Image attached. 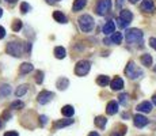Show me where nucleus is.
<instances>
[{"label":"nucleus","instance_id":"cd10ccee","mask_svg":"<svg viewBox=\"0 0 156 136\" xmlns=\"http://www.w3.org/2000/svg\"><path fill=\"white\" fill-rule=\"evenodd\" d=\"M27 89H29L27 84H22V86H19L16 90H15V95H16V97H22V95H25L26 93H27Z\"/></svg>","mask_w":156,"mask_h":136},{"label":"nucleus","instance_id":"20e7f679","mask_svg":"<svg viewBox=\"0 0 156 136\" xmlns=\"http://www.w3.org/2000/svg\"><path fill=\"white\" fill-rule=\"evenodd\" d=\"M90 69H91V63L88 60H80L75 65V74L77 76H84V75H87L90 72Z\"/></svg>","mask_w":156,"mask_h":136},{"label":"nucleus","instance_id":"423d86ee","mask_svg":"<svg viewBox=\"0 0 156 136\" xmlns=\"http://www.w3.org/2000/svg\"><path fill=\"white\" fill-rule=\"evenodd\" d=\"M112 8V0H98L97 7H95V11H97L98 15H105L107 14Z\"/></svg>","mask_w":156,"mask_h":136},{"label":"nucleus","instance_id":"6e6552de","mask_svg":"<svg viewBox=\"0 0 156 136\" xmlns=\"http://www.w3.org/2000/svg\"><path fill=\"white\" fill-rule=\"evenodd\" d=\"M133 123L137 128H144V127L148 124V119H147L145 116H143V114H136V116L133 117Z\"/></svg>","mask_w":156,"mask_h":136},{"label":"nucleus","instance_id":"a19ab883","mask_svg":"<svg viewBox=\"0 0 156 136\" xmlns=\"http://www.w3.org/2000/svg\"><path fill=\"white\" fill-rule=\"evenodd\" d=\"M88 136H99V134H97V132H91Z\"/></svg>","mask_w":156,"mask_h":136},{"label":"nucleus","instance_id":"6ab92c4d","mask_svg":"<svg viewBox=\"0 0 156 136\" xmlns=\"http://www.w3.org/2000/svg\"><path fill=\"white\" fill-rule=\"evenodd\" d=\"M11 94V86L10 84H2L0 86V98H5Z\"/></svg>","mask_w":156,"mask_h":136},{"label":"nucleus","instance_id":"39448f33","mask_svg":"<svg viewBox=\"0 0 156 136\" xmlns=\"http://www.w3.org/2000/svg\"><path fill=\"white\" fill-rule=\"evenodd\" d=\"M125 38L129 44H136L137 41H141L143 38V31L139 29H129L126 30V34H125Z\"/></svg>","mask_w":156,"mask_h":136},{"label":"nucleus","instance_id":"4c0bfd02","mask_svg":"<svg viewBox=\"0 0 156 136\" xmlns=\"http://www.w3.org/2000/svg\"><path fill=\"white\" fill-rule=\"evenodd\" d=\"M118 22H119V23H118V26H119V27H126V26H128V23H125L124 20H121L119 18H118Z\"/></svg>","mask_w":156,"mask_h":136},{"label":"nucleus","instance_id":"e433bc0d","mask_svg":"<svg viewBox=\"0 0 156 136\" xmlns=\"http://www.w3.org/2000/svg\"><path fill=\"white\" fill-rule=\"evenodd\" d=\"M4 136H19V135H18V132H15V131H8L4 134Z\"/></svg>","mask_w":156,"mask_h":136},{"label":"nucleus","instance_id":"c85d7f7f","mask_svg":"<svg viewBox=\"0 0 156 136\" xmlns=\"http://www.w3.org/2000/svg\"><path fill=\"white\" fill-rule=\"evenodd\" d=\"M22 20H19V19H16V20H14V23H12V30L14 31H19L20 29H22Z\"/></svg>","mask_w":156,"mask_h":136},{"label":"nucleus","instance_id":"a211bd4d","mask_svg":"<svg viewBox=\"0 0 156 136\" xmlns=\"http://www.w3.org/2000/svg\"><path fill=\"white\" fill-rule=\"evenodd\" d=\"M94 123H95V125H97L98 128L105 129V127H106V124H107V119L106 117H103V116H98V117H95Z\"/></svg>","mask_w":156,"mask_h":136},{"label":"nucleus","instance_id":"2f4dec72","mask_svg":"<svg viewBox=\"0 0 156 136\" xmlns=\"http://www.w3.org/2000/svg\"><path fill=\"white\" fill-rule=\"evenodd\" d=\"M35 82H37L38 84H41L44 82V72L42 71H37V74H35Z\"/></svg>","mask_w":156,"mask_h":136},{"label":"nucleus","instance_id":"f03ea898","mask_svg":"<svg viewBox=\"0 0 156 136\" xmlns=\"http://www.w3.org/2000/svg\"><path fill=\"white\" fill-rule=\"evenodd\" d=\"M79 26L84 33H88V31H91V30L94 29L95 22H94V19H92L91 15L84 14V15H82V17L79 18Z\"/></svg>","mask_w":156,"mask_h":136},{"label":"nucleus","instance_id":"4be33fe9","mask_svg":"<svg viewBox=\"0 0 156 136\" xmlns=\"http://www.w3.org/2000/svg\"><path fill=\"white\" fill-rule=\"evenodd\" d=\"M33 69H34L33 64H30V63H23V64L19 67V72L22 75H25V74H29V72H31Z\"/></svg>","mask_w":156,"mask_h":136},{"label":"nucleus","instance_id":"49530a36","mask_svg":"<svg viewBox=\"0 0 156 136\" xmlns=\"http://www.w3.org/2000/svg\"><path fill=\"white\" fill-rule=\"evenodd\" d=\"M129 2H130V3H136L137 0H129Z\"/></svg>","mask_w":156,"mask_h":136},{"label":"nucleus","instance_id":"f8f14e48","mask_svg":"<svg viewBox=\"0 0 156 136\" xmlns=\"http://www.w3.org/2000/svg\"><path fill=\"white\" fill-rule=\"evenodd\" d=\"M117 112H118V102L110 101L106 106V113L109 114V116H113V114H115Z\"/></svg>","mask_w":156,"mask_h":136},{"label":"nucleus","instance_id":"a18cd8bd","mask_svg":"<svg viewBox=\"0 0 156 136\" xmlns=\"http://www.w3.org/2000/svg\"><path fill=\"white\" fill-rule=\"evenodd\" d=\"M2 15H3V10L0 8V18H2Z\"/></svg>","mask_w":156,"mask_h":136},{"label":"nucleus","instance_id":"2eb2a0df","mask_svg":"<svg viewBox=\"0 0 156 136\" xmlns=\"http://www.w3.org/2000/svg\"><path fill=\"white\" fill-rule=\"evenodd\" d=\"M87 4V0H75L73 6H72V10L75 11V13H77V11H82L83 8L86 7Z\"/></svg>","mask_w":156,"mask_h":136},{"label":"nucleus","instance_id":"4468645a","mask_svg":"<svg viewBox=\"0 0 156 136\" xmlns=\"http://www.w3.org/2000/svg\"><path fill=\"white\" fill-rule=\"evenodd\" d=\"M56 86H57V89H58V90H65L68 86H69V80H68L67 78L61 76V78H58V79H57Z\"/></svg>","mask_w":156,"mask_h":136},{"label":"nucleus","instance_id":"9b49d317","mask_svg":"<svg viewBox=\"0 0 156 136\" xmlns=\"http://www.w3.org/2000/svg\"><path fill=\"white\" fill-rule=\"evenodd\" d=\"M137 112H141V113H149L152 110V104L148 101H143L141 104L137 105Z\"/></svg>","mask_w":156,"mask_h":136},{"label":"nucleus","instance_id":"c756f323","mask_svg":"<svg viewBox=\"0 0 156 136\" xmlns=\"http://www.w3.org/2000/svg\"><path fill=\"white\" fill-rule=\"evenodd\" d=\"M11 109H23L25 108V104H23L22 101H14L12 104H11Z\"/></svg>","mask_w":156,"mask_h":136},{"label":"nucleus","instance_id":"ddd939ff","mask_svg":"<svg viewBox=\"0 0 156 136\" xmlns=\"http://www.w3.org/2000/svg\"><path fill=\"white\" fill-rule=\"evenodd\" d=\"M119 19L124 20L125 23H128V25H129V23L133 20V14H132L129 10H122L121 14H119Z\"/></svg>","mask_w":156,"mask_h":136},{"label":"nucleus","instance_id":"1a4fd4ad","mask_svg":"<svg viewBox=\"0 0 156 136\" xmlns=\"http://www.w3.org/2000/svg\"><path fill=\"white\" fill-rule=\"evenodd\" d=\"M140 7H141V10L144 11V13H154V11L156 10L154 0H143V3H141Z\"/></svg>","mask_w":156,"mask_h":136},{"label":"nucleus","instance_id":"09e8293b","mask_svg":"<svg viewBox=\"0 0 156 136\" xmlns=\"http://www.w3.org/2000/svg\"><path fill=\"white\" fill-rule=\"evenodd\" d=\"M154 69H155V72H156V67H155V68H154Z\"/></svg>","mask_w":156,"mask_h":136},{"label":"nucleus","instance_id":"aec40b11","mask_svg":"<svg viewBox=\"0 0 156 136\" xmlns=\"http://www.w3.org/2000/svg\"><path fill=\"white\" fill-rule=\"evenodd\" d=\"M53 18H55V20H57L58 23H67L68 22L67 17H65L61 11H55V13H53Z\"/></svg>","mask_w":156,"mask_h":136},{"label":"nucleus","instance_id":"f3484780","mask_svg":"<svg viewBox=\"0 0 156 136\" xmlns=\"http://www.w3.org/2000/svg\"><path fill=\"white\" fill-rule=\"evenodd\" d=\"M114 30H115V25H114L113 20H109V22L105 23V26H103V33L105 34H113Z\"/></svg>","mask_w":156,"mask_h":136},{"label":"nucleus","instance_id":"58836bf2","mask_svg":"<svg viewBox=\"0 0 156 136\" xmlns=\"http://www.w3.org/2000/svg\"><path fill=\"white\" fill-rule=\"evenodd\" d=\"M30 50H31V44H30V42H26V52L30 53Z\"/></svg>","mask_w":156,"mask_h":136},{"label":"nucleus","instance_id":"c9c22d12","mask_svg":"<svg viewBox=\"0 0 156 136\" xmlns=\"http://www.w3.org/2000/svg\"><path fill=\"white\" fill-rule=\"evenodd\" d=\"M4 37H5V29L3 26H0V40L4 38Z\"/></svg>","mask_w":156,"mask_h":136},{"label":"nucleus","instance_id":"dca6fc26","mask_svg":"<svg viewBox=\"0 0 156 136\" xmlns=\"http://www.w3.org/2000/svg\"><path fill=\"white\" fill-rule=\"evenodd\" d=\"M73 123V120H57V121L53 124L55 129H60V128H64V127H68Z\"/></svg>","mask_w":156,"mask_h":136},{"label":"nucleus","instance_id":"bb28decb","mask_svg":"<svg viewBox=\"0 0 156 136\" xmlns=\"http://www.w3.org/2000/svg\"><path fill=\"white\" fill-rule=\"evenodd\" d=\"M141 63H143V65H145V67H151L152 65V56L151 54H148V53L143 54L141 56Z\"/></svg>","mask_w":156,"mask_h":136},{"label":"nucleus","instance_id":"c03bdc74","mask_svg":"<svg viewBox=\"0 0 156 136\" xmlns=\"http://www.w3.org/2000/svg\"><path fill=\"white\" fill-rule=\"evenodd\" d=\"M2 127H3V120L0 119V129H2Z\"/></svg>","mask_w":156,"mask_h":136},{"label":"nucleus","instance_id":"7c9ffc66","mask_svg":"<svg viewBox=\"0 0 156 136\" xmlns=\"http://www.w3.org/2000/svg\"><path fill=\"white\" fill-rule=\"evenodd\" d=\"M30 8H31V7H30L29 3H25V2H23L22 4H20V13H22V14H27L29 11H30Z\"/></svg>","mask_w":156,"mask_h":136},{"label":"nucleus","instance_id":"412c9836","mask_svg":"<svg viewBox=\"0 0 156 136\" xmlns=\"http://www.w3.org/2000/svg\"><path fill=\"white\" fill-rule=\"evenodd\" d=\"M61 113L64 114L65 117H72L75 114V109L72 105H65V106H62V109H61Z\"/></svg>","mask_w":156,"mask_h":136},{"label":"nucleus","instance_id":"ea45409f","mask_svg":"<svg viewBox=\"0 0 156 136\" xmlns=\"http://www.w3.org/2000/svg\"><path fill=\"white\" fill-rule=\"evenodd\" d=\"M5 2H7V3H11V4H14V3H16L18 0H5Z\"/></svg>","mask_w":156,"mask_h":136},{"label":"nucleus","instance_id":"0eeeda50","mask_svg":"<svg viewBox=\"0 0 156 136\" xmlns=\"http://www.w3.org/2000/svg\"><path fill=\"white\" fill-rule=\"evenodd\" d=\"M53 97H55V94H53L52 91H48V90H42V91H41L40 94L37 95V101H38V104L45 105V104H48V102L52 101Z\"/></svg>","mask_w":156,"mask_h":136},{"label":"nucleus","instance_id":"7ed1b4c3","mask_svg":"<svg viewBox=\"0 0 156 136\" xmlns=\"http://www.w3.org/2000/svg\"><path fill=\"white\" fill-rule=\"evenodd\" d=\"M8 54L14 57H20L23 53V45L20 44L19 41H11L7 44V48H5Z\"/></svg>","mask_w":156,"mask_h":136},{"label":"nucleus","instance_id":"b1692460","mask_svg":"<svg viewBox=\"0 0 156 136\" xmlns=\"http://www.w3.org/2000/svg\"><path fill=\"white\" fill-rule=\"evenodd\" d=\"M125 132H126V127L125 125H118L117 127V131L114 129L112 134H110V136H124Z\"/></svg>","mask_w":156,"mask_h":136},{"label":"nucleus","instance_id":"de8ad7c7","mask_svg":"<svg viewBox=\"0 0 156 136\" xmlns=\"http://www.w3.org/2000/svg\"><path fill=\"white\" fill-rule=\"evenodd\" d=\"M55 2H60V0H55Z\"/></svg>","mask_w":156,"mask_h":136},{"label":"nucleus","instance_id":"72a5a7b5","mask_svg":"<svg viewBox=\"0 0 156 136\" xmlns=\"http://www.w3.org/2000/svg\"><path fill=\"white\" fill-rule=\"evenodd\" d=\"M40 123H41V127H44L45 124L48 123V117L46 116H40Z\"/></svg>","mask_w":156,"mask_h":136},{"label":"nucleus","instance_id":"9d476101","mask_svg":"<svg viewBox=\"0 0 156 136\" xmlns=\"http://www.w3.org/2000/svg\"><path fill=\"white\" fill-rule=\"evenodd\" d=\"M110 86H112V90H114V91L122 90L124 89V80H122L121 78L115 76L113 80H110Z\"/></svg>","mask_w":156,"mask_h":136},{"label":"nucleus","instance_id":"f704fd0d","mask_svg":"<svg viewBox=\"0 0 156 136\" xmlns=\"http://www.w3.org/2000/svg\"><path fill=\"white\" fill-rule=\"evenodd\" d=\"M149 45H151L152 48L156 50V37H152V38H149Z\"/></svg>","mask_w":156,"mask_h":136},{"label":"nucleus","instance_id":"f257e3e1","mask_svg":"<svg viewBox=\"0 0 156 136\" xmlns=\"http://www.w3.org/2000/svg\"><path fill=\"white\" fill-rule=\"evenodd\" d=\"M125 75L129 79H137V78H140L143 75V71L141 68H139L134 64V61H129L126 67H125Z\"/></svg>","mask_w":156,"mask_h":136},{"label":"nucleus","instance_id":"a878e982","mask_svg":"<svg viewBox=\"0 0 156 136\" xmlns=\"http://www.w3.org/2000/svg\"><path fill=\"white\" fill-rule=\"evenodd\" d=\"M110 41H112L113 44H115V45H119V44L122 42V34H121V33H118V31L113 33V34H112V38H110Z\"/></svg>","mask_w":156,"mask_h":136},{"label":"nucleus","instance_id":"473e14b6","mask_svg":"<svg viewBox=\"0 0 156 136\" xmlns=\"http://www.w3.org/2000/svg\"><path fill=\"white\" fill-rule=\"evenodd\" d=\"M119 104L124 105V106H126V102H128V94H125V93H122V94H119Z\"/></svg>","mask_w":156,"mask_h":136},{"label":"nucleus","instance_id":"5701e85b","mask_svg":"<svg viewBox=\"0 0 156 136\" xmlns=\"http://www.w3.org/2000/svg\"><path fill=\"white\" fill-rule=\"evenodd\" d=\"M55 56H56V59H64V57L67 56V50H65V48L56 46L55 48Z\"/></svg>","mask_w":156,"mask_h":136},{"label":"nucleus","instance_id":"393cba45","mask_svg":"<svg viewBox=\"0 0 156 136\" xmlns=\"http://www.w3.org/2000/svg\"><path fill=\"white\" fill-rule=\"evenodd\" d=\"M97 83L99 84V86L105 87V86H107V84L110 83V78L106 76V75H101V76L97 78Z\"/></svg>","mask_w":156,"mask_h":136},{"label":"nucleus","instance_id":"79ce46f5","mask_svg":"<svg viewBox=\"0 0 156 136\" xmlns=\"http://www.w3.org/2000/svg\"><path fill=\"white\" fill-rule=\"evenodd\" d=\"M152 102H154V104L156 105V94H155L154 97H152Z\"/></svg>","mask_w":156,"mask_h":136},{"label":"nucleus","instance_id":"37998d69","mask_svg":"<svg viewBox=\"0 0 156 136\" xmlns=\"http://www.w3.org/2000/svg\"><path fill=\"white\" fill-rule=\"evenodd\" d=\"M48 3H49V4H53V3H55V0H46Z\"/></svg>","mask_w":156,"mask_h":136}]
</instances>
